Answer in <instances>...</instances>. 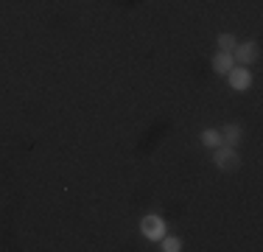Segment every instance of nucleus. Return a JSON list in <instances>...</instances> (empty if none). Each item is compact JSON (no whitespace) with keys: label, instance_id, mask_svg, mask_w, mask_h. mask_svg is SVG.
<instances>
[{"label":"nucleus","instance_id":"9","mask_svg":"<svg viewBox=\"0 0 263 252\" xmlns=\"http://www.w3.org/2000/svg\"><path fill=\"white\" fill-rule=\"evenodd\" d=\"M235 37L233 34H218L216 37V45H218V50H230V53H233V48H235Z\"/></svg>","mask_w":263,"mask_h":252},{"label":"nucleus","instance_id":"8","mask_svg":"<svg viewBox=\"0 0 263 252\" xmlns=\"http://www.w3.org/2000/svg\"><path fill=\"white\" fill-rule=\"evenodd\" d=\"M202 146H208V149L221 146V132L218 129H204L202 132Z\"/></svg>","mask_w":263,"mask_h":252},{"label":"nucleus","instance_id":"7","mask_svg":"<svg viewBox=\"0 0 263 252\" xmlns=\"http://www.w3.org/2000/svg\"><path fill=\"white\" fill-rule=\"evenodd\" d=\"M157 244H160V249H162V252H182V238H174V236H162Z\"/></svg>","mask_w":263,"mask_h":252},{"label":"nucleus","instance_id":"3","mask_svg":"<svg viewBox=\"0 0 263 252\" xmlns=\"http://www.w3.org/2000/svg\"><path fill=\"white\" fill-rule=\"evenodd\" d=\"M140 232L148 238V241L157 244L162 236H165V222L157 216V213H152V216H143L140 219Z\"/></svg>","mask_w":263,"mask_h":252},{"label":"nucleus","instance_id":"6","mask_svg":"<svg viewBox=\"0 0 263 252\" xmlns=\"http://www.w3.org/2000/svg\"><path fill=\"white\" fill-rule=\"evenodd\" d=\"M233 67H235V59H233L230 50H218V53L213 56V70H216L218 76H227Z\"/></svg>","mask_w":263,"mask_h":252},{"label":"nucleus","instance_id":"1","mask_svg":"<svg viewBox=\"0 0 263 252\" xmlns=\"http://www.w3.org/2000/svg\"><path fill=\"white\" fill-rule=\"evenodd\" d=\"M213 166L218 168V171H235L238 166H241V154H238L235 146H216L213 149Z\"/></svg>","mask_w":263,"mask_h":252},{"label":"nucleus","instance_id":"4","mask_svg":"<svg viewBox=\"0 0 263 252\" xmlns=\"http://www.w3.org/2000/svg\"><path fill=\"white\" fill-rule=\"evenodd\" d=\"M227 81H230V87H233L235 93H247L249 87H252V70L243 67V65H235L233 70L227 73Z\"/></svg>","mask_w":263,"mask_h":252},{"label":"nucleus","instance_id":"2","mask_svg":"<svg viewBox=\"0 0 263 252\" xmlns=\"http://www.w3.org/2000/svg\"><path fill=\"white\" fill-rule=\"evenodd\" d=\"M258 56H260L258 42H252V40H247V42H235V48H233V59H235V65L249 67L255 59H258Z\"/></svg>","mask_w":263,"mask_h":252},{"label":"nucleus","instance_id":"5","mask_svg":"<svg viewBox=\"0 0 263 252\" xmlns=\"http://www.w3.org/2000/svg\"><path fill=\"white\" fill-rule=\"evenodd\" d=\"M221 132V143L224 146H238V143L243 140V126L241 123H227L224 129H218Z\"/></svg>","mask_w":263,"mask_h":252}]
</instances>
